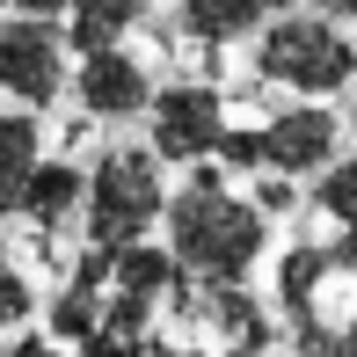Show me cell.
Returning <instances> with one entry per match:
<instances>
[{"label": "cell", "mask_w": 357, "mask_h": 357, "mask_svg": "<svg viewBox=\"0 0 357 357\" xmlns=\"http://www.w3.org/2000/svg\"><path fill=\"white\" fill-rule=\"evenodd\" d=\"M160 234H168V248H175L190 284H204V291L212 284H248L263 248H270V212L255 197H241L212 160H197V175L168 197Z\"/></svg>", "instance_id": "6da1fadb"}, {"label": "cell", "mask_w": 357, "mask_h": 357, "mask_svg": "<svg viewBox=\"0 0 357 357\" xmlns=\"http://www.w3.org/2000/svg\"><path fill=\"white\" fill-rule=\"evenodd\" d=\"M248 52H255V80L278 95L328 102V95L357 88V37H350V22H335L321 8H278L255 29Z\"/></svg>", "instance_id": "7a4b0ae2"}, {"label": "cell", "mask_w": 357, "mask_h": 357, "mask_svg": "<svg viewBox=\"0 0 357 357\" xmlns=\"http://www.w3.org/2000/svg\"><path fill=\"white\" fill-rule=\"evenodd\" d=\"M168 160L153 146H102L88 160V212H80V234L88 248H132V241H153L160 219H168Z\"/></svg>", "instance_id": "3957f363"}, {"label": "cell", "mask_w": 357, "mask_h": 357, "mask_svg": "<svg viewBox=\"0 0 357 357\" xmlns=\"http://www.w3.org/2000/svg\"><path fill=\"white\" fill-rule=\"evenodd\" d=\"M226 168H278V175H321L343 160V117H335L328 102H314V95H299V102L270 109L263 124H248V132H226L219 146Z\"/></svg>", "instance_id": "277c9868"}, {"label": "cell", "mask_w": 357, "mask_h": 357, "mask_svg": "<svg viewBox=\"0 0 357 357\" xmlns=\"http://www.w3.org/2000/svg\"><path fill=\"white\" fill-rule=\"evenodd\" d=\"M226 132H234V117H226V95L204 88V80H175V88L153 95V109H146V146H153L160 160H175V168H197V160H212Z\"/></svg>", "instance_id": "5b68a950"}, {"label": "cell", "mask_w": 357, "mask_h": 357, "mask_svg": "<svg viewBox=\"0 0 357 357\" xmlns=\"http://www.w3.org/2000/svg\"><path fill=\"white\" fill-rule=\"evenodd\" d=\"M66 52H73V37H59V22L0 15V95H15L22 109H52L59 88H73Z\"/></svg>", "instance_id": "8992f818"}, {"label": "cell", "mask_w": 357, "mask_h": 357, "mask_svg": "<svg viewBox=\"0 0 357 357\" xmlns=\"http://www.w3.org/2000/svg\"><path fill=\"white\" fill-rule=\"evenodd\" d=\"M153 73H146L139 52H124V44H109V52H80L73 66V102L88 109L95 124H132L153 109Z\"/></svg>", "instance_id": "52a82bcc"}, {"label": "cell", "mask_w": 357, "mask_h": 357, "mask_svg": "<svg viewBox=\"0 0 357 357\" xmlns=\"http://www.w3.org/2000/svg\"><path fill=\"white\" fill-rule=\"evenodd\" d=\"M37 168H44V124H37V109H0V219L22 212Z\"/></svg>", "instance_id": "ba28073f"}, {"label": "cell", "mask_w": 357, "mask_h": 357, "mask_svg": "<svg viewBox=\"0 0 357 357\" xmlns=\"http://www.w3.org/2000/svg\"><path fill=\"white\" fill-rule=\"evenodd\" d=\"M278 8H284V0H183V37L204 44V52L255 44V29H263Z\"/></svg>", "instance_id": "9c48e42d"}, {"label": "cell", "mask_w": 357, "mask_h": 357, "mask_svg": "<svg viewBox=\"0 0 357 357\" xmlns=\"http://www.w3.org/2000/svg\"><path fill=\"white\" fill-rule=\"evenodd\" d=\"M80 212H88V168H73V160H44L15 219H29L37 234H66Z\"/></svg>", "instance_id": "30bf717a"}, {"label": "cell", "mask_w": 357, "mask_h": 357, "mask_svg": "<svg viewBox=\"0 0 357 357\" xmlns=\"http://www.w3.org/2000/svg\"><path fill=\"white\" fill-rule=\"evenodd\" d=\"M146 22V0H66V37L73 52H109Z\"/></svg>", "instance_id": "8fae6325"}, {"label": "cell", "mask_w": 357, "mask_h": 357, "mask_svg": "<svg viewBox=\"0 0 357 357\" xmlns=\"http://www.w3.org/2000/svg\"><path fill=\"white\" fill-rule=\"evenodd\" d=\"M335 278V255L328 248H314V241H306V248H291L284 263H278V306L291 321H314V299H321V284Z\"/></svg>", "instance_id": "7c38bea8"}, {"label": "cell", "mask_w": 357, "mask_h": 357, "mask_svg": "<svg viewBox=\"0 0 357 357\" xmlns=\"http://www.w3.org/2000/svg\"><path fill=\"white\" fill-rule=\"evenodd\" d=\"M29 321H37V284H29L22 255H15L8 234H0V335H22Z\"/></svg>", "instance_id": "4fadbf2b"}, {"label": "cell", "mask_w": 357, "mask_h": 357, "mask_svg": "<svg viewBox=\"0 0 357 357\" xmlns=\"http://www.w3.org/2000/svg\"><path fill=\"white\" fill-rule=\"evenodd\" d=\"M314 204L328 226H357V160H335L314 175Z\"/></svg>", "instance_id": "5bb4252c"}, {"label": "cell", "mask_w": 357, "mask_h": 357, "mask_svg": "<svg viewBox=\"0 0 357 357\" xmlns=\"http://www.w3.org/2000/svg\"><path fill=\"white\" fill-rule=\"evenodd\" d=\"M291 357H350V335L328 328V321H299V335H291Z\"/></svg>", "instance_id": "9a60e30c"}, {"label": "cell", "mask_w": 357, "mask_h": 357, "mask_svg": "<svg viewBox=\"0 0 357 357\" xmlns=\"http://www.w3.org/2000/svg\"><path fill=\"white\" fill-rule=\"evenodd\" d=\"M328 255H335V278H357V226H335Z\"/></svg>", "instance_id": "2e32d148"}, {"label": "cell", "mask_w": 357, "mask_h": 357, "mask_svg": "<svg viewBox=\"0 0 357 357\" xmlns=\"http://www.w3.org/2000/svg\"><path fill=\"white\" fill-rule=\"evenodd\" d=\"M8 15H37V22H66V0H8Z\"/></svg>", "instance_id": "e0dca14e"}, {"label": "cell", "mask_w": 357, "mask_h": 357, "mask_svg": "<svg viewBox=\"0 0 357 357\" xmlns=\"http://www.w3.org/2000/svg\"><path fill=\"white\" fill-rule=\"evenodd\" d=\"M306 8H321V15H335V22H357V0H306Z\"/></svg>", "instance_id": "ac0fdd59"}, {"label": "cell", "mask_w": 357, "mask_h": 357, "mask_svg": "<svg viewBox=\"0 0 357 357\" xmlns=\"http://www.w3.org/2000/svg\"><path fill=\"white\" fill-rule=\"evenodd\" d=\"M219 357H263V350H219Z\"/></svg>", "instance_id": "d6986e66"}, {"label": "cell", "mask_w": 357, "mask_h": 357, "mask_svg": "<svg viewBox=\"0 0 357 357\" xmlns=\"http://www.w3.org/2000/svg\"><path fill=\"white\" fill-rule=\"evenodd\" d=\"M350 139H357V95H350Z\"/></svg>", "instance_id": "ffe728a7"}, {"label": "cell", "mask_w": 357, "mask_h": 357, "mask_svg": "<svg viewBox=\"0 0 357 357\" xmlns=\"http://www.w3.org/2000/svg\"><path fill=\"white\" fill-rule=\"evenodd\" d=\"M343 335H350V357H357V321H350V328H343Z\"/></svg>", "instance_id": "44dd1931"}, {"label": "cell", "mask_w": 357, "mask_h": 357, "mask_svg": "<svg viewBox=\"0 0 357 357\" xmlns=\"http://www.w3.org/2000/svg\"><path fill=\"white\" fill-rule=\"evenodd\" d=\"M0 357H8V350H0Z\"/></svg>", "instance_id": "7402d4cb"}]
</instances>
